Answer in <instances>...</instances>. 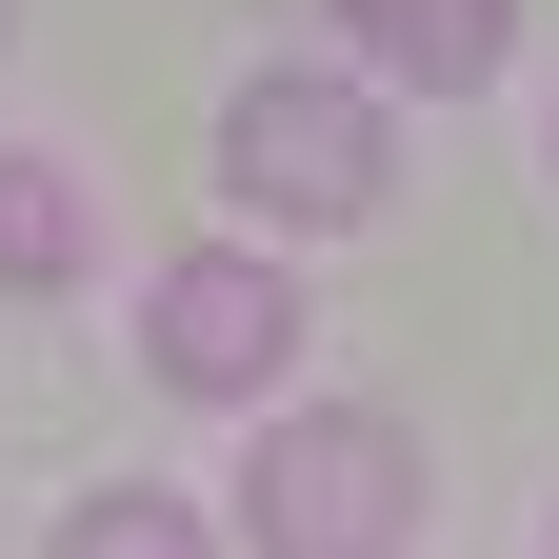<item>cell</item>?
<instances>
[{
  "instance_id": "1",
  "label": "cell",
  "mask_w": 559,
  "mask_h": 559,
  "mask_svg": "<svg viewBox=\"0 0 559 559\" xmlns=\"http://www.w3.org/2000/svg\"><path fill=\"white\" fill-rule=\"evenodd\" d=\"M240 539L260 559H400L419 539V440L380 400H300L240 440Z\"/></svg>"
},
{
  "instance_id": "5",
  "label": "cell",
  "mask_w": 559,
  "mask_h": 559,
  "mask_svg": "<svg viewBox=\"0 0 559 559\" xmlns=\"http://www.w3.org/2000/svg\"><path fill=\"white\" fill-rule=\"evenodd\" d=\"M81 260H100V200L60 160H0V280H81Z\"/></svg>"
},
{
  "instance_id": "3",
  "label": "cell",
  "mask_w": 559,
  "mask_h": 559,
  "mask_svg": "<svg viewBox=\"0 0 559 559\" xmlns=\"http://www.w3.org/2000/svg\"><path fill=\"white\" fill-rule=\"evenodd\" d=\"M140 360H160L180 400H260L280 360H300V280H280V260H240V240L160 260V300H140Z\"/></svg>"
},
{
  "instance_id": "4",
  "label": "cell",
  "mask_w": 559,
  "mask_h": 559,
  "mask_svg": "<svg viewBox=\"0 0 559 559\" xmlns=\"http://www.w3.org/2000/svg\"><path fill=\"white\" fill-rule=\"evenodd\" d=\"M340 40L400 60V81H440V100H479V81H500V40H520V0H340Z\"/></svg>"
},
{
  "instance_id": "6",
  "label": "cell",
  "mask_w": 559,
  "mask_h": 559,
  "mask_svg": "<svg viewBox=\"0 0 559 559\" xmlns=\"http://www.w3.org/2000/svg\"><path fill=\"white\" fill-rule=\"evenodd\" d=\"M60 559H221V539H200L180 500H140V479H120V500H81V520H60Z\"/></svg>"
},
{
  "instance_id": "2",
  "label": "cell",
  "mask_w": 559,
  "mask_h": 559,
  "mask_svg": "<svg viewBox=\"0 0 559 559\" xmlns=\"http://www.w3.org/2000/svg\"><path fill=\"white\" fill-rule=\"evenodd\" d=\"M380 180H400V140L360 81H320V60H280V81L221 100V200L240 221H380Z\"/></svg>"
}]
</instances>
